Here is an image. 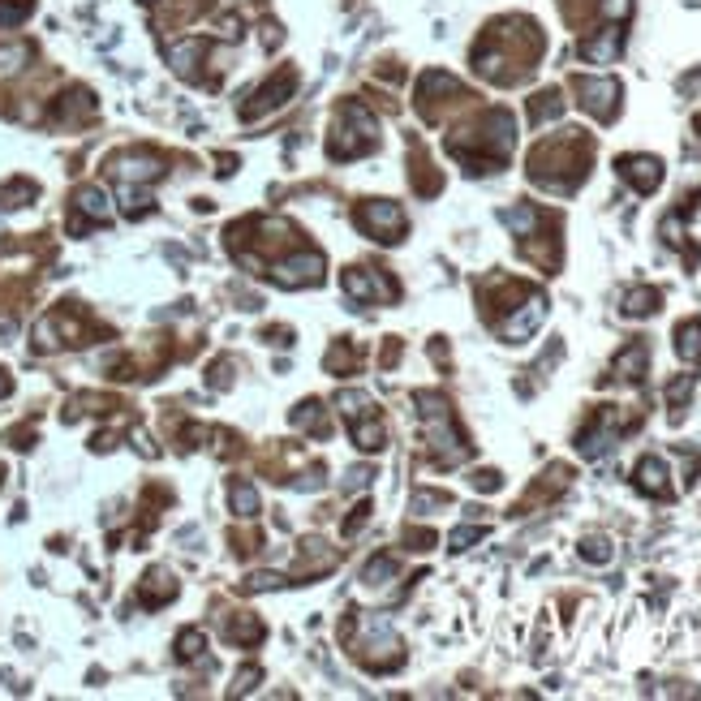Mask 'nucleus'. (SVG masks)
I'll return each instance as SVG.
<instances>
[{
	"instance_id": "obj_1",
	"label": "nucleus",
	"mask_w": 701,
	"mask_h": 701,
	"mask_svg": "<svg viewBox=\"0 0 701 701\" xmlns=\"http://www.w3.org/2000/svg\"><path fill=\"white\" fill-rule=\"evenodd\" d=\"M542 26L529 18H495L474 44V69L478 78L495 82V87H517L534 74L542 56Z\"/></svg>"
},
{
	"instance_id": "obj_2",
	"label": "nucleus",
	"mask_w": 701,
	"mask_h": 701,
	"mask_svg": "<svg viewBox=\"0 0 701 701\" xmlns=\"http://www.w3.org/2000/svg\"><path fill=\"white\" fill-rule=\"evenodd\" d=\"M512 147H517V117L508 108H491L469 125V130L448 138V155L465 164V173H495L508 164Z\"/></svg>"
},
{
	"instance_id": "obj_3",
	"label": "nucleus",
	"mask_w": 701,
	"mask_h": 701,
	"mask_svg": "<svg viewBox=\"0 0 701 701\" xmlns=\"http://www.w3.org/2000/svg\"><path fill=\"white\" fill-rule=\"evenodd\" d=\"M590 160H594V142L581 130H564L555 138H542L529 151V181L551 194H572L590 177Z\"/></svg>"
},
{
	"instance_id": "obj_4",
	"label": "nucleus",
	"mask_w": 701,
	"mask_h": 701,
	"mask_svg": "<svg viewBox=\"0 0 701 701\" xmlns=\"http://www.w3.org/2000/svg\"><path fill=\"white\" fill-rule=\"evenodd\" d=\"M413 405H418L422 435H426V448H431L435 469L465 465L474 448H469V439L461 435V426H456V413H452L448 400H443L439 392H413Z\"/></svg>"
},
{
	"instance_id": "obj_5",
	"label": "nucleus",
	"mask_w": 701,
	"mask_h": 701,
	"mask_svg": "<svg viewBox=\"0 0 701 701\" xmlns=\"http://www.w3.org/2000/svg\"><path fill=\"white\" fill-rule=\"evenodd\" d=\"M345 646L349 654L362 663L366 671H375V676H388L405 663V646H400V637L392 633V624L383 620V615H357L345 624Z\"/></svg>"
},
{
	"instance_id": "obj_6",
	"label": "nucleus",
	"mask_w": 701,
	"mask_h": 701,
	"mask_svg": "<svg viewBox=\"0 0 701 701\" xmlns=\"http://www.w3.org/2000/svg\"><path fill=\"white\" fill-rule=\"evenodd\" d=\"M375 147H379L375 117H370L362 104L345 99V104L336 108V125H332V138H327V155L345 164V160H357V155H366V151H375Z\"/></svg>"
},
{
	"instance_id": "obj_7",
	"label": "nucleus",
	"mask_w": 701,
	"mask_h": 701,
	"mask_svg": "<svg viewBox=\"0 0 701 701\" xmlns=\"http://www.w3.org/2000/svg\"><path fill=\"white\" fill-rule=\"evenodd\" d=\"M637 426H641V413H624L620 405H598L590 413V422L581 426L577 452L585 456V461H598V456L611 452L615 443H620L628 431H637Z\"/></svg>"
},
{
	"instance_id": "obj_8",
	"label": "nucleus",
	"mask_w": 701,
	"mask_h": 701,
	"mask_svg": "<svg viewBox=\"0 0 701 701\" xmlns=\"http://www.w3.org/2000/svg\"><path fill=\"white\" fill-rule=\"evenodd\" d=\"M336 405H340V413H345L357 448H362V452H383V448H388V426H383V413L375 409V400H370L366 392H340Z\"/></svg>"
},
{
	"instance_id": "obj_9",
	"label": "nucleus",
	"mask_w": 701,
	"mask_h": 701,
	"mask_svg": "<svg viewBox=\"0 0 701 701\" xmlns=\"http://www.w3.org/2000/svg\"><path fill=\"white\" fill-rule=\"evenodd\" d=\"M353 220L357 228L370 237V241H379V246H396L400 237H405V211H400L396 203H388V198H366V203H357L353 211Z\"/></svg>"
},
{
	"instance_id": "obj_10",
	"label": "nucleus",
	"mask_w": 701,
	"mask_h": 701,
	"mask_svg": "<svg viewBox=\"0 0 701 701\" xmlns=\"http://www.w3.org/2000/svg\"><path fill=\"white\" fill-rule=\"evenodd\" d=\"M465 99H474V95H469L452 74H443V69H431V74H422V82H418V112L426 121H443V112L461 108Z\"/></svg>"
},
{
	"instance_id": "obj_11",
	"label": "nucleus",
	"mask_w": 701,
	"mask_h": 701,
	"mask_svg": "<svg viewBox=\"0 0 701 701\" xmlns=\"http://www.w3.org/2000/svg\"><path fill=\"white\" fill-rule=\"evenodd\" d=\"M108 177L121 185V190H142V185L160 181L164 177V160L147 147H134V151H117L108 160Z\"/></svg>"
},
{
	"instance_id": "obj_12",
	"label": "nucleus",
	"mask_w": 701,
	"mask_h": 701,
	"mask_svg": "<svg viewBox=\"0 0 701 701\" xmlns=\"http://www.w3.org/2000/svg\"><path fill=\"white\" fill-rule=\"evenodd\" d=\"M345 293L353 297V302H366V306H392L400 297V284L383 267H349L345 271Z\"/></svg>"
},
{
	"instance_id": "obj_13",
	"label": "nucleus",
	"mask_w": 701,
	"mask_h": 701,
	"mask_svg": "<svg viewBox=\"0 0 701 701\" xmlns=\"http://www.w3.org/2000/svg\"><path fill=\"white\" fill-rule=\"evenodd\" d=\"M572 95H577L581 112H590L594 121H615V112H620V82L615 78L577 74L572 78Z\"/></svg>"
},
{
	"instance_id": "obj_14",
	"label": "nucleus",
	"mask_w": 701,
	"mask_h": 701,
	"mask_svg": "<svg viewBox=\"0 0 701 701\" xmlns=\"http://www.w3.org/2000/svg\"><path fill=\"white\" fill-rule=\"evenodd\" d=\"M323 254L319 250H297V254H284V259H276L267 267V276L284 284V289H310V284H319L323 280Z\"/></svg>"
},
{
	"instance_id": "obj_15",
	"label": "nucleus",
	"mask_w": 701,
	"mask_h": 701,
	"mask_svg": "<svg viewBox=\"0 0 701 701\" xmlns=\"http://www.w3.org/2000/svg\"><path fill=\"white\" fill-rule=\"evenodd\" d=\"M293 91H297V69H276V74H271L263 87L241 104V121H259V117H267V112L284 108Z\"/></svg>"
},
{
	"instance_id": "obj_16",
	"label": "nucleus",
	"mask_w": 701,
	"mask_h": 701,
	"mask_svg": "<svg viewBox=\"0 0 701 701\" xmlns=\"http://www.w3.org/2000/svg\"><path fill=\"white\" fill-rule=\"evenodd\" d=\"M117 216L112 198L99 190V185H78L74 190V220H69V233H87V228H104Z\"/></svg>"
},
{
	"instance_id": "obj_17",
	"label": "nucleus",
	"mask_w": 701,
	"mask_h": 701,
	"mask_svg": "<svg viewBox=\"0 0 701 701\" xmlns=\"http://www.w3.org/2000/svg\"><path fill=\"white\" fill-rule=\"evenodd\" d=\"M542 314H547V297H542V293H529L517 310L504 314V319L495 323V332H499V340H508V345H525V340L538 332Z\"/></svg>"
},
{
	"instance_id": "obj_18",
	"label": "nucleus",
	"mask_w": 701,
	"mask_h": 701,
	"mask_svg": "<svg viewBox=\"0 0 701 701\" xmlns=\"http://www.w3.org/2000/svg\"><path fill=\"white\" fill-rule=\"evenodd\" d=\"M615 173H620L637 194H654L663 185V160L658 155H620L615 160Z\"/></svg>"
},
{
	"instance_id": "obj_19",
	"label": "nucleus",
	"mask_w": 701,
	"mask_h": 701,
	"mask_svg": "<svg viewBox=\"0 0 701 701\" xmlns=\"http://www.w3.org/2000/svg\"><path fill=\"white\" fill-rule=\"evenodd\" d=\"M577 52H581V61H590V65H611L615 56L624 52V26L620 22H607L603 31L585 35Z\"/></svg>"
},
{
	"instance_id": "obj_20",
	"label": "nucleus",
	"mask_w": 701,
	"mask_h": 701,
	"mask_svg": "<svg viewBox=\"0 0 701 701\" xmlns=\"http://www.w3.org/2000/svg\"><path fill=\"white\" fill-rule=\"evenodd\" d=\"M91 117H95V95H91L87 87L65 91V95L48 108V121L61 125V130H69V125H82V121H91Z\"/></svg>"
},
{
	"instance_id": "obj_21",
	"label": "nucleus",
	"mask_w": 701,
	"mask_h": 701,
	"mask_svg": "<svg viewBox=\"0 0 701 701\" xmlns=\"http://www.w3.org/2000/svg\"><path fill=\"white\" fill-rule=\"evenodd\" d=\"M646 366H650V345L646 340H628V345L615 353V362H611V379L615 383H646Z\"/></svg>"
},
{
	"instance_id": "obj_22",
	"label": "nucleus",
	"mask_w": 701,
	"mask_h": 701,
	"mask_svg": "<svg viewBox=\"0 0 701 701\" xmlns=\"http://www.w3.org/2000/svg\"><path fill=\"white\" fill-rule=\"evenodd\" d=\"M633 486L641 495H650V499H671V495H676V491H671V474H667L663 456H641L637 469H633Z\"/></svg>"
},
{
	"instance_id": "obj_23",
	"label": "nucleus",
	"mask_w": 701,
	"mask_h": 701,
	"mask_svg": "<svg viewBox=\"0 0 701 701\" xmlns=\"http://www.w3.org/2000/svg\"><path fill=\"white\" fill-rule=\"evenodd\" d=\"M207 39H181V44H168V65H173V74L181 78H198V69H203V56H207Z\"/></svg>"
},
{
	"instance_id": "obj_24",
	"label": "nucleus",
	"mask_w": 701,
	"mask_h": 701,
	"mask_svg": "<svg viewBox=\"0 0 701 701\" xmlns=\"http://www.w3.org/2000/svg\"><path fill=\"white\" fill-rule=\"evenodd\" d=\"M138 598H142V607H164V603H173V598H177L173 572L151 568L147 577H142V585H138Z\"/></svg>"
},
{
	"instance_id": "obj_25",
	"label": "nucleus",
	"mask_w": 701,
	"mask_h": 701,
	"mask_svg": "<svg viewBox=\"0 0 701 701\" xmlns=\"http://www.w3.org/2000/svg\"><path fill=\"white\" fill-rule=\"evenodd\" d=\"M663 310V293L650 289V284H641V289H628L624 302H620V314L624 319H650V314Z\"/></svg>"
},
{
	"instance_id": "obj_26",
	"label": "nucleus",
	"mask_w": 701,
	"mask_h": 701,
	"mask_svg": "<svg viewBox=\"0 0 701 701\" xmlns=\"http://www.w3.org/2000/svg\"><path fill=\"white\" fill-rule=\"evenodd\" d=\"M676 353L684 366H701V319L676 323Z\"/></svg>"
},
{
	"instance_id": "obj_27",
	"label": "nucleus",
	"mask_w": 701,
	"mask_h": 701,
	"mask_svg": "<svg viewBox=\"0 0 701 701\" xmlns=\"http://www.w3.org/2000/svg\"><path fill=\"white\" fill-rule=\"evenodd\" d=\"M228 504H233V512L241 521H250V517H259L263 499H259V491H254L246 478H233V482H228Z\"/></svg>"
},
{
	"instance_id": "obj_28",
	"label": "nucleus",
	"mask_w": 701,
	"mask_h": 701,
	"mask_svg": "<svg viewBox=\"0 0 701 701\" xmlns=\"http://www.w3.org/2000/svg\"><path fill=\"white\" fill-rule=\"evenodd\" d=\"M564 117V95L547 87V91H538L534 99H529V121L534 125H547V121H560Z\"/></svg>"
},
{
	"instance_id": "obj_29",
	"label": "nucleus",
	"mask_w": 701,
	"mask_h": 701,
	"mask_svg": "<svg viewBox=\"0 0 701 701\" xmlns=\"http://www.w3.org/2000/svg\"><path fill=\"white\" fill-rule=\"evenodd\" d=\"M224 637L233 641V646H259V641H263V624L254 620V615L241 611V615H233V620L224 624Z\"/></svg>"
},
{
	"instance_id": "obj_30",
	"label": "nucleus",
	"mask_w": 701,
	"mask_h": 701,
	"mask_svg": "<svg viewBox=\"0 0 701 701\" xmlns=\"http://www.w3.org/2000/svg\"><path fill=\"white\" fill-rule=\"evenodd\" d=\"M293 426L297 431H310V435H327V409L319 400H306L302 409H293Z\"/></svg>"
},
{
	"instance_id": "obj_31",
	"label": "nucleus",
	"mask_w": 701,
	"mask_h": 701,
	"mask_svg": "<svg viewBox=\"0 0 701 701\" xmlns=\"http://www.w3.org/2000/svg\"><path fill=\"white\" fill-rule=\"evenodd\" d=\"M396 572H400V560H396V555H392V551H379L375 560L362 568V581H366V585H388Z\"/></svg>"
},
{
	"instance_id": "obj_32",
	"label": "nucleus",
	"mask_w": 701,
	"mask_h": 701,
	"mask_svg": "<svg viewBox=\"0 0 701 701\" xmlns=\"http://www.w3.org/2000/svg\"><path fill=\"white\" fill-rule=\"evenodd\" d=\"M409 181H413V190H418L422 198H431V194H439V173H435V168L431 164H426V155L418 151V155H413V173H409Z\"/></svg>"
},
{
	"instance_id": "obj_33",
	"label": "nucleus",
	"mask_w": 701,
	"mask_h": 701,
	"mask_svg": "<svg viewBox=\"0 0 701 701\" xmlns=\"http://www.w3.org/2000/svg\"><path fill=\"white\" fill-rule=\"evenodd\" d=\"M693 388H697V379H693V375H680V379H671V383H667V405H671V422H680V418H684V405H689Z\"/></svg>"
},
{
	"instance_id": "obj_34",
	"label": "nucleus",
	"mask_w": 701,
	"mask_h": 701,
	"mask_svg": "<svg viewBox=\"0 0 701 701\" xmlns=\"http://www.w3.org/2000/svg\"><path fill=\"white\" fill-rule=\"evenodd\" d=\"M31 56H35L31 44H9V48H0V78H18Z\"/></svg>"
},
{
	"instance_id": "obj_35",
	"label": "nucleus",
	"mask_w": 701,
	"mask_h": 701,
	"mask_svg": "<svg viewBox=\"0 0 701 701\" xmlns=\"http://www.w3.org/2000/svg\"><path fill=\"white\" fill-rule=\"evenodd\" d=\"M577 555H581L585 564H611V560H615V547H611V538H603V534H590V538H581Z\"/></svg>"
},
{
	"instance_id": "obj_36",
	"label": "nucleus",
	"mask_w": 701,
	"mask_h": 701,
	"mask_svg": "<svg viewBox=\"0 0 701 701\" xmlns=\"http://www.w3.org/2000/svg\"><path fill=\"white\" fill-rule=\"evenodd\" d=\"M327 370H332V375H353L357 370V349L349 340H336V345L327 349Z\"/></svg>"
},
{
	"instance_id": "obj_37",
	"label": "nucleus",
	"mask_w": 701,
	"mask_h": 701,
	"mask_svg": "<svg viewBox=\"0 0 701 701\" xmlns=\"http://www.w3.org/2000/svg\"><path fill=\"white\" fill-rule=\"evenodd\" d=\"M207 654V637L198 633V628H185V633L177 637V658L181 663H194V658Z\"/></svg>"
},
{
	"instance_id": "obj_38",
	"label": "nucleus",
	"mask_w": 701,
	"mask_h": 701,
	"mask_svg": "<svg viewBox=\"0 0 701 701\" xmlns=\"http://www.w3.org/2000/svg\"><path fill=\"white\" fill-rule=\"evenodd\" d=\"M35 13V0H0V31L5 26H22Z\"/></svg>"
},
{
	"instance_id": "obj_39",
	"label": "nucleus",
	"mask_w": 701,
	"mask_h": 701,
	"mask_svg": "<svg viewBox=\"0 0 701 701\" xmlns=\"http://www.w3.org/2000/svg\"><path fill=\"white\" fill-rule=\"evenodd\" d=\"M486 538V525H461V529H452V538H448V551H469L474 542H482Z\"/></svg>"
},
{
	"instance_id": "obj_40",
	"label": "nucleus",
	"mask_w": 701,
	"mask_h": 701,
	"mask_svg": "<svg viewBox=\"0 0 701 701\" xmlns=\"http://www.w3.org/2000/svg\"><path fill=\"white\" fill-rule=\"evenodd\" d=\"M452 504V495H443V491H418V495H413V512H418V517H431V512L435 508H448Z\"/></svg>"
},
{
	"instance_id": "obj_41",
	"label": "nucleus",
	"mask_w": 701,
	"mask_h": 701,
	"mask_svg": "<svg viewBox=\"0 0 701 701\" xmlns=\"http://www.w3.org/2000/svg\"><path fill=\"white\" fill-rule=\"evenodd\" d=\"M598 13H603L607 22H624L628 13H633V0H598Z\"/></svg>"
},
{
	"instance_id": "obj_42",
	"label": "nucleus",
	"mask_w": 701,
	"mask_h": 701,
	"mask_svg": "<svg viewBox=\"0 0 701 701\" xmlns=\"http://www.w3.org/2000/svg\"><path fill=\"white\" fill-rule=\"evenodd\" d=\"M469 482H474V491H482V495H495L499 486H504V478H499V469H478V474L469 478Z\"/></svg>"
},
{
	"instance_id": "obj_43",
	"label": "nucleus",
	"mask_w": 701,
	"mask_h": 701,
	"mask_svg": "<svg viewBox=\"0 0 701 701\" xmlns=\"http://www.w3.org/2000/svg\"><path fill=\"white\" fill-rule=\"evenodd\" d=\"M400 538L409 542V551H431L435 547V529H405Z\"/></svg>"
},
{
	"instance_id": "obj_44",
	"label": "nucleus",
	"mask_w": 701,
	"mask_h": 701,
	"mask_svg": "<svg viewBox=\"0 0 701 701\" xmlns=\"http://www.w3.org/2000/svg\"><path fill=\"white\" fill-rule=\"evenodd\" d=\"M211 388H228V383H233V362H216L211 366Z\"/></svg>"
},
{
	"instance_id": "obj_45",
	"label": "nucleus",
	"mask_w": 701,
	"mask_h": 701,
	"mask_svg": "<svg viewBox=\"0 0 701 701\" xmlns=\"http://www.w3.org/2000/svg\"><path fill=\"white\" fill-rule=\"evenodd\" d=\"M366 521H370V504H357V508H353V517L345 521V538H353V534H357V529H362Z\"/></svg>"
},
{
	"instance_id": "obj_46",
	"label": "nucleus",
	"mask_w": 701,
	"mask_h": 701,
	"mask_svg": "<svg viewBox=\"0 0 701 701\" xmlns=\"http://www.w3.org/2000/svg\"><path fill=\"white\" fill-rule=\"evenodd\" d=\"M276 585H280L276 572H254V577L246 581V590H276Z\"/></svg>"
},
{
	"instance_id": "obj_47",
	"label": "nucleus",
	"mask_w": 701,
	"mask_h": 701,
	"mask_svg": "<svg viewBox=\"0 0 701 701\" xmlns=\"http://www.w3.org/2000/svg\"><path fill=\"white\" fill-rule=\"evenodd\" d=\"M263 676V671L259 667H246V671H241V676H237V684H233V693L241 697V693H250L254 689V680H259Z\"/></svg>"
},
{
	"instance_id": "obj_48",
	"label": "nucleus",
	"mask_w": 701,
	"mask_h": 701,
	"mask_svg": "<svg viewBox=\"0 0 701 701\" xmlns=\"http://www.w3.org/2000/svg\"><path fill=\"white\" fill-rule=\"evenodd\" d=\"M267 340H271V345H280V349H284V345H293V336L284 332V327H271V332H267Z\"/></svg>"
},
{
	"instance_id": "obj_49",
	"label": "nucleus",
	"mask_w": 701,
	"mask_h": 701,
	"mask_svg": "<svg viewBox=\"0 0 701 701\" xmlns=\"http://www.w3.org/2000/svg\"><path fill=\"white\" fill-rule=\"evenodd\" d=\"M362 482H370V469H349L345 486H362Z\"/></svg>"
},
{
	"instance_id": "obj_50",
	"label": "nucleus",
	"mask_w": 701,
	"mask_h": 701,
	"mask_svg": "<svg viewBox=\"0 0 701 701\" xmlns=\"http://www.w3.org/2000/svg\"><path fill=\"white\" fill-rule=\"evenodd\" d=\"M13 392V379H9V370H0V400H5Z\"/></svg>"
},
{
	"instance_id": "obj_51",
	"label": "nucleus",
	"mask_w": 701,
	"mask_h": 701,
	"mask_svg": "<svg viewBox=\"0 0 701 701\" xmlns=\"http://www.w3.org/2000/svg\"><path fill=\"white\" fill-rule=\"evenodd\" d=\"M0 482H5V465H0Z\"/></svg>"
}]
</instances>
